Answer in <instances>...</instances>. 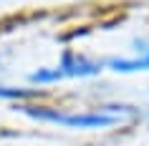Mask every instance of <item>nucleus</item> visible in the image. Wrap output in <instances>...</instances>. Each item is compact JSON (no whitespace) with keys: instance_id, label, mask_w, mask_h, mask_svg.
I'll use <instances>...</instances> for the list:
<instances>
[{"instance_id":"nucleus-1","label":"nucleus","mask_w":149,"mask_h":146,"mask_svg":"<svg viewBox=\"0 0 149 146\" xmlns=\"http://www.w3.org/2000/svg\"><path fill=\"white\" fill-rule=\"evenodd\" d=\"M18 111L28 118L43 123H58V126H68V129H84V131H94V129H114L121 123V118L109 111L101 113H61L53 108H43V106H18Z\"/></svg>"},{"instance_id":"nucleus-2","label":"nucleus","mask_w":149,"mask_h":146,"mask_svg":"<svg viewBox=\"0 0 149 146\" xmlns=\"http://www.w3.org/2000/svg\"><path fill=\"white\" fill-rule=\"evenodd\" d=\"M101 71H104L101 61H94V58L79 55V53H73V51H66L56 68L33 71L31 76H28V81L36 83V86H46V83H56V81H66V78H94Z\"/></svg>"},{"instance_id":"nucleus-3","label":"nucleus","mask_w":149,"mask_h":146,"mask_svg":"<svg viewBox=\"0 0 149 146\" xmlns=\"http://www.w3.org/2000/svg\"><path fill=\"white\" fill-rule=\"evenodd\" d=\"M136 48L141 53L134 55V58H104V68L114 71V73H139V71H149V46L136 40Z\"/></svg>"},{"instance_id":"nucleus-4","label":"nucleus","mask_w":149,"mask_h":146,"mask_svg":"<svg viewBox=\"0 0 149 146\" xmlns=\"http://www.w3.org/2000/svg\"><path fill=\"white\" fill-rule=\"evenodd\" d=\"M31 96H36V91H31V88H15V86H0V98L18 101V98H31Z\"/></svg>"}]
</instances>
